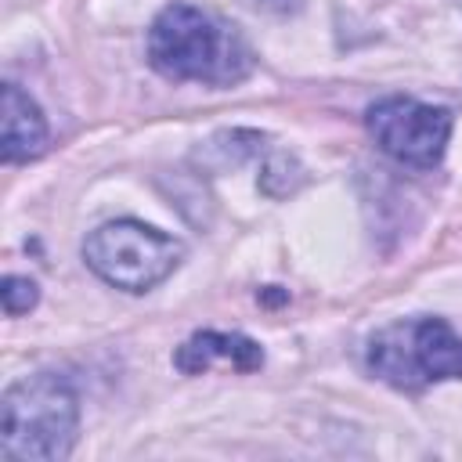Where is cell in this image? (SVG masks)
Masks as SVG:
<instances>
[{
	"label": "cell",
	"instance_id": "obj_1",
	"mask_svg": "<svg viewBox=\"0 0 462 462\" xmlns=\"http://www.w3.org/2000/svg\"><path fill=\"white\" fill-rule=\"evenodd\" d=\"M148 61L173 83L235 87L253 72V47L217 14L191 4H170L148 29Z\"/></svg>",
	"mask_w": 462,
	"mask_h": 462
},
{
	"label": "cell",
	"instance_id": "obj_2",
	"mask_svg": "<svg viewBox=\"0 0 462 462\" xmlns=\"http://www.w3.org/2000/svg\"><path fill=\"white\" fill-rule=\"evenodd\" d=\"M79 430V397L65 375L36 372L4 390L0 458L61 462L72 455Z\"/></svg>",
	"mask_w": 462,
	"mask_h": 462
},
{
	"label": "cell",
	"instance_id": "obj_3",
	"mask_svg": "<svg viewBox=\"0 0 462 462\" xmlns=\"http://www.w3.org/2000/svg\"><path fill=\"white\" fill-rule=\"evenodd\" d=\"M83 260L101 282L123 292H148L180 267L184 242L141 220H108L87 235Z\"/></svg>",
	"mask_w": 462,
	"mask_h": 462
},
{
	"label": "cell",
	"instance_id": "obj_4",
	"mask_svg": "<svg viewBox=\"0 0 462 462\" xmlns=\"http://www.w3.org/2000/svg\"><path fill=\"white\" fill-rule=\"evenodd\" d=\"M368 368L397 390L462 379V336L440 318H408L386 325L368 343Z\"/></svg>",
	"mask_w": 462,
	"mask_h": 462
},
{
	"label": "cell",
	"instance_id": "obj_5",
	"mask_svg": "<svg viewBox=\"0 0 462 462\" xmlns=\"http://www.w3.org/2000/svg\"><path fill=\"white\" fill-rule=\"evenodd\" d=\"M365 126L390 159L415 170H433L444 159L455 119L440 105H422L415 97L393 94L368 105Z\"/></svg>",
	"mask_w": 462,
	"mask_h": 462
},
{
	"label": "cell",
	"instance_id": "obj_6",
	"mask_svg": "<svg viewBox=\"0 0 462 462\" xmlns=\"http://www.w3.org/2000/svg\"><path fill=\"white\" fill-rule=\"evenodd\" d=\"M0 159L4 162H29L47 152V119L40 105L18 87L4 83V105H0Z\"/></svg>",
	"mask_w": 462,
	"mask_h": 462
},
{
	"label": "cell",
	"instance_id": "obj_7",
	"mask_svg": "<svg viewBox=\"0 0 462 462\" xmlns=\"http://www.w3.org/2000/svg\"><path fill=\"white\" fill-rule=\"evenodd\" d=\"M213 361H231V368L238 372H253L263 365V350L256 339L242 336V332H195L191 339H184L173 354L177 372L184 375H199L209 372Z\"/></svg>",
	"mask_w": 462,
	"mask_h": 462
},
{
	"label": "cell",
	"instance_id": "obj_8",
	"mask_svg": "<svg viewBox=\"0 0 462 462\" xmlns=\"http://www.w3.org/2000/svg\"><path fill=\"white\" fill-rule=\"evenodd\" d=\"M0 300H4V314H7V318H18V314H25V310L36 307L40 289H36L32 278L7 274V278H4V289H0Z\"/></svg>",
	"mask_w": 462,
	"mask_h": 462
},
{
	"label": "cell",
	"instance_id": "obj_9",
	"mask_svg": "<svg viewBox=\"0 0 462 462\" xmlns=\"http://www.w3.org/2000/svg\"><path fill=\"white\" fill-rule=\"evenodd\" d=\"M458 4H462V0H458Z\"/></svg>",
	"mask_w": 462,
	"mask_h": 462
}]
</instances>
